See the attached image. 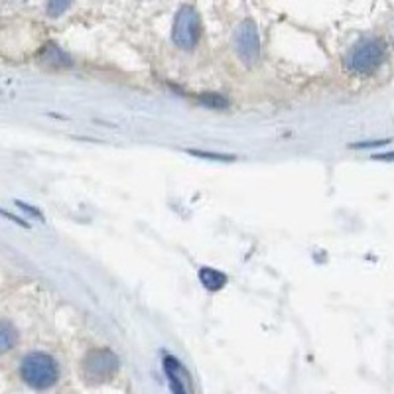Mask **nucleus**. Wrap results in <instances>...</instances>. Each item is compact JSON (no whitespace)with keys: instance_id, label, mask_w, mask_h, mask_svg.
<instances>
[{"instance_id":"nucleus-1","label":"nucleus","mask_w":394,"mask_h":394,"mask_svg":"<svg viewBox=\"0 0 394 394\" xmlns=\"http://www.w3.org/2000/svg\"><path fill=\"white\" fill-rule=\"evenodd\" d=\"M386 55H388V48L383 38L365 36L353 43V48L347 52L345 68L349 69L353 75L368 78L385 65Z\"/></svg>"},{"instance_id":"nucleus-2","label":"nucleus","mask_w":394,"mask_h":394,"mask_svg":"<svg viewBox=\"0 0 394 394\" xmlns=\"http://www.w3.org/2000/svg\"><path fill=\"white\" fill-rule=\"evenodd\" d=\"M20 377L34 390H48L60 378V365L52 355L34 351L26 355L20 363Z\"/></svg>"},{"instance_id":"nucleus-3","label":"nucleus","mask_w":394,"mask_h":394,"mask_svg":"<svg viewBox=\"0 0 394 394\" xmlns=\"http://www.w3.org/2000/svg\"><path fill=\"white\" fill-rule=\"evenodd\" d=\"M120 361L111 349H93L81 361V375L87 385H105L119 373Z\"/></svg>"},{"instance_id":"nucleus-4","label":"nucleus","mask_w":394,"mask_h":394,"mask_svg":"<svg viewBox=\"0 0 394 394\" xmlns=\"http://www.w3.org/2000/svg\"><path fill=\"white\" fill-rule=\"evenodd\" d=\"M199 38H201V18L193 6L183 4L174 18L171 40L180 50L191 52L199 43Z\"/></svg>"},{"instance_id":"nucleus-5","label":"nucleus","mask_w":394,"mask_h":394,"mask_svg":"<svg viewBox=\"0 0 394 394\" xmlns=\"http://www.w3.org/2000/svg\"><path fill=\"white\" fill-rule=\"evenodd\" d=\"M235 52L245 65L257 63L260 58V36L255 20H243L235 30Z\"/></svg>"},{"instance_id":"nucleus-6","label":"nucleus","mask_w":394,"mask_h":394,"mask_svg":"<svg viewBox=\"0 0 394 394\" xmlns=\"http://www.w3.org/2000/svg\"><path fill=\"white\" fill-rule=\"evenodd\" d=\"M164 371L170 383V388L174 394H191V378H189L188 371L181 365L180 361L171 355L164 357Z\"/></svg>"},{"instance_id":"nucleus-7","label":"nucleus","mask_w":394,"mask_h":394,"mask_svg":"<svg viewBox=\"0 0 394 394\" xmlns=\"http://www.w3.org/2000/svg\"><path fill=\"white\" fill-rule=\"evenodd\" d=\"M40 61H42L46 68L52 69H68L73 63L68 53L63 52L60 46H55V43L43 46L42 52H40Z\"/></svg>"},{"instance_id":"nucleus-8","label":"nucleus","mask_w":394,"mask_h":394,"mask_svg":"<svg viewBox=\"0 0 394 394\" xmlns=\"http://www.w3.org/2000/svg\"><path fill=\"white\" fill-rule=\"evenodd\" d=\"M199 282L203 284V288H207L209 292H219L221 288L227 286L229 278L221 270H215V268H209V266H203L199 268Z\"/></svg>"},{"instance_id":"nucleus-9","label":"nucleus","mask_w":394,"mask_h":394,"mask_svg":"<svg viewBox=\"0 0 394 394\" xmlns=\"http://www.w3.org/2000/svg\"><path fill=\"white\" fill-rule=\"evenodd\" d=\"M18 343V329L9 319H0V355L14 349Z\"/></svg>"},{"instance_id":"nucleus-10","label":"nucleus","mask_w":394,"mask_h":394,"mask_svg":"<svg viewBox=\"0 0 394 394\" xmlns=\"http://www.w3.org/2000/svg\"><path fill=\"white\" fill-rule=\"evenodd\" d=\"M197 101L203 105V107H209V109H227L229 107V101L225 99L223 95L217 93H203L197 97Z\"/></svg>"},{"instance_id":"nucleus-11","label":"nucleus","mask_w":394,"mask_h":394,"mask_svg":"<svg viewBox=\"0 0 394 394\" xmlns=\"http://www.w3.org/2000/svg\"><path fill=\"white\" fill-rule=\"evenodd\" d=\"M73 4V0H48V16L60 18L61 14H65L69 6Z\"/></svg>"},{"instance_id":"nucleus-12","label":"nucleus","mask_w":394,"mask_h":394,"mask_svg":"<svg viewBox=\"0 0 394 394\" xmlns=\"http://www.w3.org/2000/svg\"><path fill=\"white\" fill-rule=\"evenodd\" d=\"M189 154L197 158H207V160H219V162H233L235 158L229 154H217V152H203V150H189Z\"/></svg>"},{"instance_id":"nucleus-13","label":"nucleus","mask_w":394,"mask_h":394,"mask_svg":"<svg viewBox=\"0 0 394 394\" xmlns=\"http://www.w3.org/2000/svg\"><path fill=\"white\" fill-rule=\"evenodd\" d=\"M390 142V138H385V140H367V142H355L351 144V148H377V146H385Z\"/></svg>"},{"instance_id":"nucleus-14","label":"nucleus","mask_w":394,"mask_h":394,"mask_svg":"<svg viewBox=\"0 0 394 394\" xmlns=\"http://www.w3.org/2000/svg\"><path fill=\"white\" fill-rule=\"evenodd\" d=\"M0 215H2V217H6V219H10V221H14V223L20 225V227H28L26 221L18 219V217H14V215H12V213H6V211H2V209H0Z\"/></svg>"},{"instance_id":"nucleus-15","label":"nucleus","mask_w":394,"mask_h":394,"mask_svg":"<svg viewBox=\"0 0 394 394\" xmlns=\"http://www.w3.org/2000/svg\"><path fill=\"white\" fill-rule=\"evenodd\" d=\"M373 160H378V162H394V152H386V154L373 156Z\"/></svg>"},{"instance_id":"nucleus-16","label":"nucleus","mask_w":394,"mask_h":394,"mask_svg":"<svg viewBox=\"0 0 394 394\" xmlns=\"http://www.w3.org/2000/svg\"><path fill=\"white\" fill-rule=\"evenodd\" d=\"M16 206H18V207H22V209H24V211H28V213L36 215V217H38V219H42V213H40V211H36L34 207L26 206V203H22V201H16Z\"/></svg>"}]
</instances>
